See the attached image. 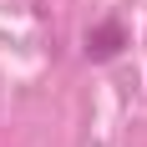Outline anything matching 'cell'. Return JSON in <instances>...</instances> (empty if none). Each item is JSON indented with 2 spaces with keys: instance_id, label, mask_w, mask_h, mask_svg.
<instances>
[{
  "instance_id": "6da1fadb",
  "label": "cell",
  "mask_w": 147,
  "mask_h": 147,
  "mask_svg": "<svg viewBox=\"0 0 147 147\" xmlns=\"http://www.w3.org/2000/svg\"><path fill=\"white\" fill-rule=\"evenodd\" d=\"M122 51V30L117 26H102L96 36H86V56L91 61H107V56H117Z\"/></svg>"
}]
</instances>
